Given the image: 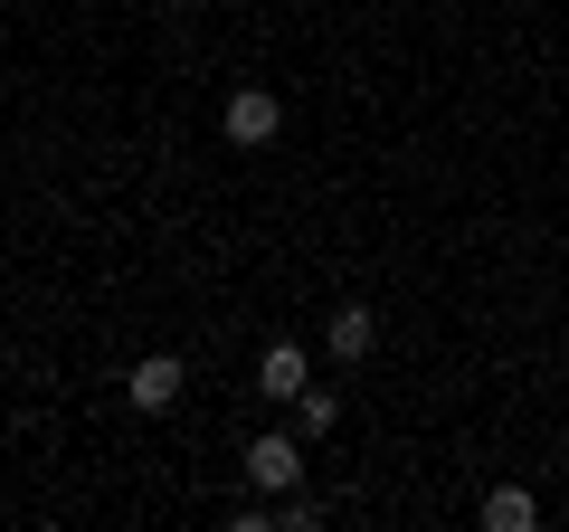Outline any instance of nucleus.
Masks as SVG:
<instances>
[{
	"instance_id": "1",
	"label": "nucleus",
	"mask_w": 569,
	"mask_h": 532,
	"mask_svg": "<svg viewBox=\"0 0 569 532\" xmlns=\"http://www.w3.org/2000/svg\"><path fill=\"white\" fill-rule=\"evenodd\" d=\"M219 134H228L238 152H266V144L284 134V96H276V86H238V96L219 105Z\"/></svg>"
},
{
	"instance_id": "2",
	"label": "nucleus",
	"mask_w": 569,
	"mask_h": 532,
	"mask_svg": "<svg viewBox=\"0 0 569 532\" xmlns=\"http://www.w3.org/2000/svg\"><path fill=\"white\" fill-rule=\"evenodd\" d=\"M181 390H190V371L171 362V352H142L133 381H123V400H133L142 418H162V410H181Z\"/></svg>"
},
{
	"instance_id": "3",
	"label": "nucleus",
	"mask_w": 569,
	"mask_h": 532,
	"mask_svg": "<svg viewBox=\"0 0 569 532\" xmlns=\"http://www.w3.org/2000/svg\"><path fill=\"white\" fill-rule=\"evenodd\" d=\"M247 485L257 494H295L305 485V447H295V437H247Z\"/></svg>"
},
{
	"instance_id": "4",
	"label": "nucleus",
	"mask_w": 569,
	"mask_h": 532,
	"mask_svg": "<svg viewBox=\"0 0 569 532\" xmlns=\"http://www.w3.org/2000/svg\"><path fill=\"white\" fill-rule=\"evenodd\" d=\"M370 343H380V314L370 305H332L323 314V352L332 362H370Z\"/></svg>"
},
{
	"instance_id": "5",
	"label": "nucleus",
	"mask_w": 569,
	"mask_h": 532,
	"mask_svg": "<svg viewBox=\"0 0 569 532\" xmlns=\"http://www.w3.org/2000/svg\"><path fill=\"white\" fill-rule=\"evenodd\" d=\"M257 390H266V400H295V390H313L305 343H266V352H257Z\"/></svg>"
},
{
	"instance_id": "6",
	"label": "nucleus",
	"mask_w": 569,
	"mask_h": 532,
	"mask_svg": "<svg viewBox=\"0 0 569 532\" xmlns=\"http://www.w3.org/2000/svg\"><path fill=\"white\" fill-rule=\"evenodd\" d=\"M475 523H485V532H531V523H541V504H531L522 485H493L485 504H475Z\"/></svg>"
},
{
	"instance_id": "7",
	"label": "nucleus",
	"mask_w": 569,
	"mask_h": 532,
	"mask_svg": "<svg viewBox=\"0 0 569 532\" xmlns=\"http://www.w3.org/2000/svg\"><path fill=\"white\" fill-rule=\"evenodd\" d=\"M332 418H342V400H332V390H295V428H305V437H323Z\"/></svg>"
},
{
	"instance_id": "8",
	"label": "nucleus",
	"mask_w": 569,
	"mask_h": 532,
	"mask_svg": "<svg viewBox=\"0 0 569 532\" xmlns=\"http://www.w3.org/2000/svg\"><path fill=\"white\" fill-rule=\"evenodd\" d=\"M276 523H284V532H313V523H323V504H313V494H284Z\"/></svg>"
},
{
	"instance_id": "9",
	"label": "nucleus",
	"mask_w": 569,
	"mask_h": 532,
	"mask_svg": "<svg viewBox=\"0 0 569 532\" xmlns=\"http://www.w3.org/2000/svg\"><path fill=\"white\" fill-rule=\"evenodd\" d=\"M171 10H190V0H171Z\"/></svg>"
}]
</instances>
